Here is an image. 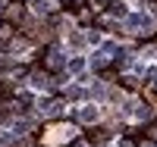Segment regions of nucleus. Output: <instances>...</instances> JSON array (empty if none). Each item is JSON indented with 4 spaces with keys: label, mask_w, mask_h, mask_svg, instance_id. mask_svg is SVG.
I'll list each match as a JSON object with an SVG mask.
<instances>
[{
    "label": "nucleus",
    "mask_w": 157,
    "mask_h": 147,
    "mask_svg": "<svg viewBox=\"0 0 157 147\" xmlns=\"http://www.w3.org/2000/svg\"><path fill=\"white\" fill-rule=\"evenodd\" d=\"M3 9H6V0H0V13H3Z\"/></svg>",
    "instance_id": "0eeeda50"
},
{
    "label": "nucleus",
    "mask_w": 157,
    "mask_h": 147,
    "mask_svg": "<svg viewBox=\"0 0 157 147\" xmlns=\"http://www.w3.org/2000/svg\"><path fill=\"white\" fill-rule=\"evenodd\" d=\"M47 9H50V3H47V0H35V13H38V16H44Z\"/></svg>",
    "instance_id": "423d86ee"
},
{
    "label": "nucleus",
    "mask_w": 157,
    "mask_h": 147,
    "mask_svg": "<svg viewBox=\"0 0 157 147\" xmlns=\"http://www.w3.org/2000/svg\"><path fill=\"white\" fill-rule=\"evenodd\" d=\"M98 116H101L98 106H82V110H75V119H78V122H98Z\"/></svg>",
    "instance_id": "f03ea898"
},
{
    "label": "nucleus",
    "mask_w": 157,
    "mask_h": 147,
    "mask_svg": "<svg viewBox=\"0 0 157 147\" xmlns=\"http://www.w3.org/2000/svg\"><path fill=\"white\" fill-rule=\"evenodd\" d=\"M85 41H88V35H78V31H72V35H69V47H72V50H82V47H85Z\"/></svg>",
    "instance_id": "7ed1b4c3"
},
{
    "label": "nucleus",
    "mask_w": 157,
    "mask_h": 147,
    "mask_svg": "<svg viewBox=\"0 0 157 147\" xmlns=\"http://www.w3.org/2000/svg\"><path fill=\"white\" fill-rule=\"evenodd\" d=\"M151 16H141V13H129L126 16V28H132L135 35H148L151 31Z\"/></svg>",
    "instance_id": "f257e3e1"
},
{
    "label": "nucleus",
    "mask_w": 157,
    "mask_h": 147,
    "mask_svg": "<svg viewBox=\"0 0 157 147\" xmlns=\"http://www.w3.org/2000/svg\"><path fill=\"white\" fill-rule=\"evenodd\" d=\"M47 63L54 66V69H60V66L66 63V57H63V50H50V57H47Z\"/></svg>",
    "instance_id": "20e7f679"
},
{
    "label": "nucleus",
    "mask_w": 157,
    "mask_h": 147,
    "mask_svg": "<svg viewBox=\"0 0 157 147\" xmlns=\"http://www.w3.org/2000/svg\"><path fill=\"white\" fill-rule=\"evenodd\" d=\"M85 66H88V63H85V57H75V60H69V69H72V72H82Z\"/></svg>",
    "instance_id": "39448f33"
},
{
    "label": "nucleus",
    "mask_w": 157,
    "mask_h": 147,
    "mask_svg": "<svg viewBox=\"0 0 157 147\" xmlns=\"http://www.w3.org/2000/svg\"><path fill=\"white\" fill-rule=\"evenodd\" d=\"M75 147H85V144H75Z\"/></svg>",
    "instance_id": "6e6552de"
}]
</instances>
